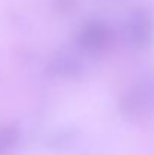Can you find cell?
Returning <instances> with one entry per match:
<instances>
[{
	"instance_id": "obj_3",
	"label": "cell",
	"mask_w": 154,
	"mask_h": 155,
	"mask_svg": "<svg viewBox=\"0 0 154 155\" xmlns=\"http://www.w3.org/2000/svg\"><path fill=\"white\" fill-rule=\"evenodd\" d=\"M49 71L56 77H63V78H74L80 75L82 72V65L80 62L65 53H59L51 59L49 65Z\"/></svg>"
},
{
	"instance_id": "obj_1",
	"label": "cell",
	"mask_w": 154,
	"mask_h": 155,
	"mask_svg": "<svg viewBox=\"0 0 154 155\" xmlns=\"http://www.w3.org/2000/svg\"><path fill=\"white\" fill-rule=\"evenodd\" d=\"M127 38L136 47H147L153 42L154 26L147 14H136L127 23Z\"/></svg>"
},
{
	"instance_id": "obj_2",
	"label": "cell",
	"mask_w": 154,
	"mask_h": 155,
	"mask_svg": "<svg viewBox=\"0 0 154 155\" xmlns=\"http://www.w3.org/2000/svg\"><path fill=\"white\" fill-rule=\"evenodd\" d=\"M80 44L88 51H101L110 44L109 29L100 23L88 24L80 33Z\"/></svg>"
},
{
	"instance_id": "obj_5",
	"label": "cell",
	"mask_w": 154,
	"mask_h": 155,
	"mask_svg": "<svg viewBox=\"0 0 154 155\" xmlns=\"http://www.w3.org/2000/svg\"><path fill=\"white\" fill-rule=\"evenodd\" d=\"M18 128L15 125H5L0 128V155H8L18 142Z\"/></svg>"
},
{
	"instance_id": "obj_4",
	"label": "cell",
	"mask_w": 154,
	"mask_h": 155,
	"mask_svg": "<svg viewBox=\"0 0 154 155\" xmlns=\"http://www.w3.org/2000/svg\"><path fill=\"white\" fill-rule=\"evenodd\" d=\"M151 105V94L148 87H138L132 94H128L127 100L124 101V108L128 111V114L138 116L145 113V110Z\"/></svg>"
}]
</instances>
